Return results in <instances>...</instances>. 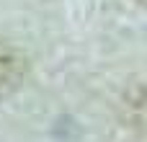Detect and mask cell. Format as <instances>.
I'll use <instances>...</instances> for the list:
<instances>
[{"label": "cell", "instance_id": "obj_1", "mask_svg": "<svg viewBox=\"0 0 147 142\" xmlns=\"http://www.w3.org/2000/svg\"><path fill=\"white\" fill-rule=\"evenodd\" d=\"M26 78V60L21 52L0 41V98L13 93Z\"/></svg>", "mask_w": 147, "mask_h": 142}]
</instances>
